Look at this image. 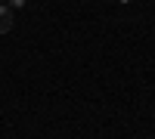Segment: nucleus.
<instances>
[{"mask_svg":"<svg viewBox=\"0 0 155 139\" xmlns=\"http://www.w3.org/2000/svg\"><path fill=\"white\" fill-rule=\"evenodd\" d=\"M12 25H16V19H12V9H9V6H0V34L12 31Z\"/></svg>","mask_w":155,"mask_h":139,"instance_id":"1","label":"nucleus"},{"mask_svg":"<svg viewBox=\"0 0 155 139\" xmlns=\"http://www.w3.org/2000/svg\"><path fill=\"white\" fill-rule=\"evenodd\" d=\"M6 6H9V9H22L25 0H6Z\"/></svg>","mask_w":155,"mask_h":139,"instance_id":"2","label":"nucleus"}]
</instances>
